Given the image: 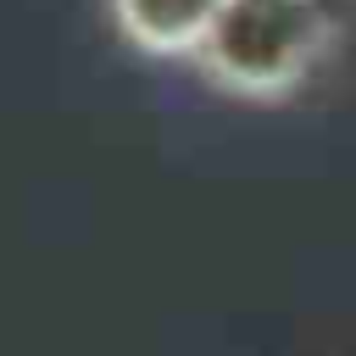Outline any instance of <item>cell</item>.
<instances>
[{
  "label": "cell",
  "instance_id": "1",
  "mask_svg": "<svg viewBox=\"0 0 356 356\" xmlns=\"http://www.w3.org/2000/svg\"><path fill=\"white\" fill-rule=\"evenodd\" d=\"M356 0H228L195 72L245 106L295 100L345 44Z\"/></svg>",
  "mask_w": 356,
  "mask_h": 356
},
{
  "label": "cell",
  "instance_id": "2",
  "mask_svg": "<svg viewBox=\"0 0 356 356\" xmlns=\"http://www.w3.org/2000/svg\"><path fill=\"white\" fill-rule=\"evenodd\" d=\"M228 0H106L111 33L145 61H189L206 50Z\"/></svg>",
  "mask_w": 356,
  "mask_h": 356
}]
</instances>
